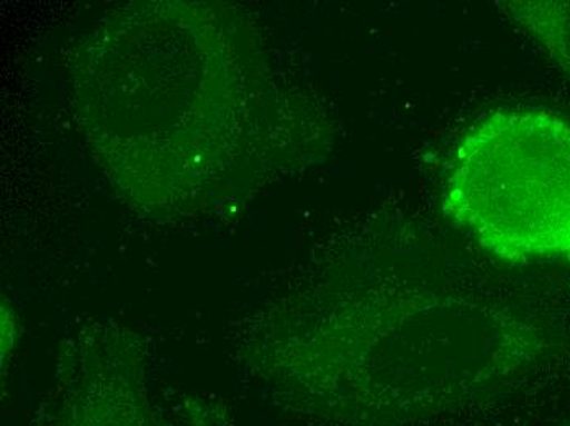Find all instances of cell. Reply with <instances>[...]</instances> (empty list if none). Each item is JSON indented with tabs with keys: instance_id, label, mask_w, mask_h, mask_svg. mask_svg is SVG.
I'll list each match as a JSON object with an SVG mask.
<instances>
[{
	"instance_id": "obj_1",
	"label": "cell",
	"mask_w": 570,
	"mask_h": 426,
	"mask_svg": "<svg viewBox=\"0 0 570 426\" xmlns=\"http://www.w3.org/2000/svg\"><path fill=\"white\" fill-rule=\"evenodd\" d=\"M443 210L500 261H570V120L542 109L475 120L451 151Z\"/></svg>"
},
{
	"instance_id": "obj_2",
	"label": "cell",
	"mask_w": 570,
	"mask_h": 426,
	"mask_svg": "<svg viewBox=\"0 0 570 426\" xmlns=\"http://www.w3.org/2000/svg\"><path fill=\"white\" fill-rule=\"evenodd\" d=\"M507 12L570 76V2H509Z\"/></svg>"
}]
</instances>
